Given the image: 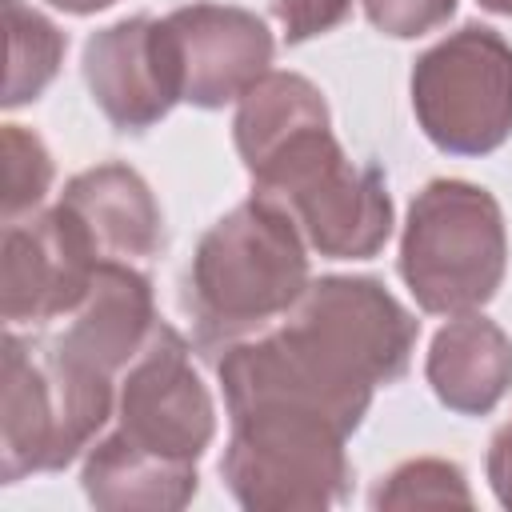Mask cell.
Returning <instances> with one entry per match:
<instances>
[{
    "mask_svg": "<svg viewBox=\"0 0 512 512\" xmlns=\"http://www.w3.org/2000/svg\"><path fill=\"white\" fill-rule=\"evenodd\" d=\"M412 112L448 156H488L512 136V44L464 24L412 64Z\"/></svg>",
    "mask_w": 512,
    "mask_h": 512,
    "instance_id": "obj_7",
    "label": "cell"
},
{
    "mask_svg": "<svg viewBox=\"0 0 512 512\" xmlns=\"http://www.w3.org/2000/svg\"><path fill=\"white\" fill-rule=\"evenodd\" d=\"M164 20L176 40L184 100L192 108H224L240 100L272 64L276 40L248 8L196 0Z\"/></svg>",
    "mask_w": 512,
    "mask_h": 512,
    "instance_id": "obj_12",
    "label": "cell"
},
{
    "mask_svg": "<svg viewBox=\"0 0 512 512\" xmlns=\"http://www.w3.org/2000/svg\"><path fill=\"white\" fill-rule=\"evenodd\" d=\"M344 432L320 416L256 408L232 416L220 476L248 512H324L344 500L352 468Z\"/></svg>",
    "mask_w": 512,
    "mask_h": 512,
    "instance_id": "obj_6",
    "label": "cell"
},
{
    "mask_svg": "<svg viewBox=\"0 0 512 512\" xmlns=\"http://www.w3.org/2000/svg\"><path fill=\"white\" fill-rule=\"evenodd\" d=\"M308 284V240L296 220L252 192L200 236L180 304L192 316L196 348L216 360L284 320Z\"/></svg>",
    "mask_w": 512,
    "mask_h": 512,
    "instance_id": "obj_2",
    "label": "cell"
},
{
    "mask_svg": "<svg viewBox=\"0 0 512 512\" xmlns=\"http://www.w3.org/2000/svg\"><path fill=\"white\" fill-rule=\"evenodd\" d=\"M488 484L504 508H512V420L500 424V432L488 444Z\"/></svg>",
    "mask_w": 512,
    "mask_h": 512,
    "instance_id": "obj_22",
    "label": "cell"
},
{
    "mask_svg": "<svg viewBox=\"0 0 512 512\" xmlns=\"http://www.w3.org/2000/svg\"><path fill=\"white\" fill-rule=\"evenodd\" d=\"M84 84L116 132H144L184 100V76L168 20L124 16L96 28L80 56Z\"/></svg>",
    "mask_w": 512,
    "mask_h": 512,
    "instance_id": "obj_10",
    "label": "cell"
},
{
    "mask_svg": "<svg viewBox=\"0 0 512 512\" xmlns=\"http://www.w3.org/2000/svg\"><path fill=\"white\" fill-rule=\"evenodd\" d=\"M324 92L300 72H264L240 100L232 116V140L244 168H260L280 144L312 124H328Z\"/></svg>",
    "mask_w": 512,
    "mask_h": 512,
    "instance_id": "obj_16",
    "label": "cell"
},
{
    "mask_svg": "<svg viewBox=\"0 0 512 512\" xmlns=\"http://www.w3.org/2000/svg\"><path fill=\"white\" fill-rule=\"evenodd\" d=\"M160 316L152 304V280L140 264L100 260L84 300L56 320L40 340L44 352L100 380H120V372L140 356Z\"/></svg>",
    "mask_w": 512,
    "mask_h": 512,
    "instance_id": "obj_11",
    "label": "cell"
},
{
    "mask_svg": "<svg viewBox=\"0 0 512 512\" xmlns=\"http://www.w3.org/2000/svg\"><path fill=\"white\" fill-rule=\"evenodd\" d=\"M4 24H8L4 108H20V104L36 100L56 80L68 36L24 0H4Z\"/></svg>",
    "mask_w": 512,
    "mask_h": 512,
    "instance_id": "obj_17",
    "label": "cell"
},
{
    "mask_svg": "<svg viewBox=\"0 0 512 512\" xmlns=\"http://www.w3.org/2000/svg\"><path fill=\"white\" fill-rule=\"evenodd\" d=\"M416 336L420 320L376 276H320L284 320L212 364L228 416L288 408L352 436L376 388L408 372Z\"/></svg>",
    "mask_w": 512,
    "mask_h": 512,
    "instance_id": "obj_1",
    "label": "cell"
},
{
    "mask_svg": "<svg viewBox=\"0 0 512 512\" xmlns=\"http://www.w3.org/2000/svg\"><path fill=\"white\" fill-rule=\"evenodd\" d=\"M368 504L372 508H448V504L472 508V488L460 464L420 456L380 476V484L368 492Z\"/></svg>",
    "mask_w": 512,
    "mask_h": 512,
    "instance_id": "obj_18",
    "label": "cell"
},
{
    "mask_svg": "<svg viewBox=\"0 0 512 512\" xmlns=\"http://www.w3.org/2000/svg\"><path fill=\"white\" fill-rule=\"evenodd\" d=\"M252 192L280 204L312 252L368 260L392 236V196L376 164H356L328 124H312L248 172Z\"/></svg>",
    "mask_w": 512,
    "mask_h": 512,
    "instance_id": "obj_3",
    "label": "cell"
},
{
    "mask_svg": "<svg viewBox=\"0 0 512 512\" xmlns=\"http://www.w3.org/2000/svg\"><path fill=\"white\" fill-rule=\"evenodd\" d=\"M424 376L444 408L460 416H488L512 388V340L480 312L448 316L432 336Z\"/></svg>",
    "mask_w": 512,
    "mask_h": 512,
    "instance_id": "obj_14",
    "label": "cell"
},
{
    "mask_svg": "<svg viewBox=\"0 0 512 512\" xmlns=\"http://www.w3.org/2000/svg\"><path fill=\"white\" fill-rule=\"evenodd\" d=\"M508 268V232L496 196L472 180H428L400 232V276L432 316L480 312Z\"/></svg>",
    "mask_w": 512,
    "mask_h": 512,
    "instance_id": "obj_4",
    "label": "cell"
},
{
    "mask_svg": "<svg viewBox=\"0 0 512 512\" xmlns=\"http://www.w3.org/2000/svg\"><path fill=\"white\" fill-rule=\"evenodd\" d=\"M188 352V340L160 320L140 356L116 380L112 432L172 464H196L216 436V408Z\"/></svg>",
    "mask_w": 512,
    "mask_h": 512,
    "instance_id": "obj_8",
    "label": "cell"
},
{
    "mask_svg": "<svg viewBox=\"0 0 512 512\" xmlns=\"http://www.w3.org/2000/svg\"><path fill=\"white\" fill-rule=\"evenodd\" d=\"M456 12V0H364V16L376 32L392 40H412L424 36Z\"/></svg>",
    "mask_w": 512,
    "mask_h": 512,
    "instance_id": "obj_20",
    "label": "cell"
},
{
    "mask_svg": "<svg viewBox=\"0 0 512 512\" xmlns=\"http://www.w3.org/2000/svg\"><path fill=\"white\" fill-rule=\"evenodd\" d=\"M96 268L100 252L64 204L4 224L0 312L8 328L56 324L60 316H68L84 300Z\"/></svg>",
    "mask_w": 512,
    "mask_h": 512,
    "instance_id": "obj_9",
    "label": "cell"
},
{
    "mask_svg": "<svg viewBox=\"0 0 512 512\" xmlns=\"http://www.w3.org/2000/svg\"><path fill=\"white\" fill-rule=\"evenodd\" d=\"M60 204L84 224L100 260L148 264L160 252V240H164L160 204L148 180L128 164L108 160L76 172L64 184Z\"/></svg>",
    "mask_w": 512,
    "mask_h": 512,
    "instance_id": "obj_13",
    "label": "cell"
},
{
    "mask_svg": "<svg viewBox=\"0 0 512 512\" xmlns=\"http://www.w3.org/2000/svg\"><path fill=\"white\" fill-rule=\"evenodd\" d=\"M116 416V384L68 368L20 332H4L0 480L64 472Z\"/></svg>",
    "mask_w": 512,
    "mask_h": 512,
    "instance_id": "obj_5",
    "label": "cell"
},
{
    "mask_svg": "<svg viewBox=\"0 0 512 512\" xmlns=\"http://www.w3.org/2000/svg\"><path fill=\"white\" fill-rule=\"evenodd\" d=\"M52 8H60V12H72V16H92V12H104V8H112L116 0H48Z\"/></svg>",
    "mask_w": 512,
    "mask_h": 512,
    "instance_id": "obj_23",
    "label": "cell"
},
{
    "mask_svg": "<svg viewBox=\"0 0 512 512\" xmlns=\"http://www.w3.org/2000/svg\"><path fill=\"white\" fill-rule=\"evenodd\" d=\"M352 12V0H272V16L284 28L288 44L312 40L320 32H332Z\"/></svg>",
    "mask_w": 512,
    "mask_h": 512,
    "instance_id": "obj_21",
    "label": "cell"
},
{
    "mask_svg": "<svg viewBox=\"0 0 512 512\" xmlns=\"http://www.w3.org/2000/svg\"><path fill=\"white\" fill-rule=\"evenodd\" d=\"M480 8H488L496 16H512V0H480Z\"/></svg>",
    "mask_w": 512,
    "mask_h": 512,
    "instance_id": "obj_24",
    "label": "cell"
},
{
    "mask_svg": "<svg viewBox=\"0 0 512 512\" xmlns=\"http://www.w3.org/2000/svg\"><path fill=\"white\" fill-rule=\"evenodd\" d=\"M0 148H4V224H12L44 204L56 180V164L48 144L24 124H4Z\"/></svg>",
    "mask_w": 512,
    "mask_h": 512,
    "instance_id": "obj_19",
    "label": "cell"
},
{
    "mask_svg": "<svg viewBox=\"0 0 512 512\" xmlns=\"http://www.w3.org/2000/svg\"><path fill=\"white\" fill-rule=\"evenodd\" d=\"M196 464H172L104 432L80 464L84 496L108 512H176L196 496Z\"/></svg>",
    "mask_w": 512,
    "mask_h": 512,
    "instance_id": "obj_15",
    "label": "cell"
}]
</instances>
